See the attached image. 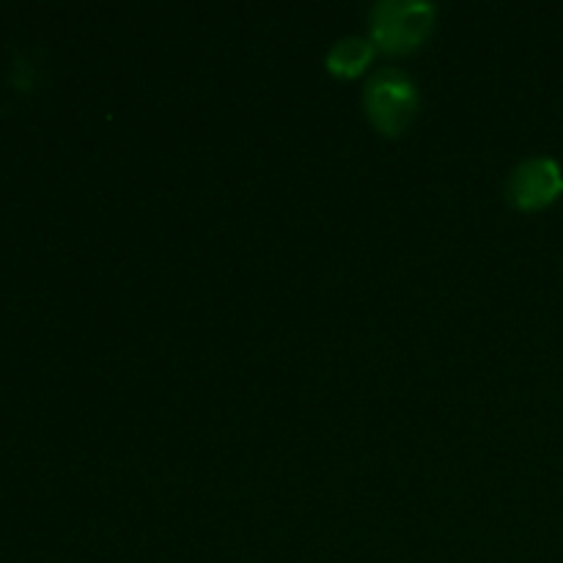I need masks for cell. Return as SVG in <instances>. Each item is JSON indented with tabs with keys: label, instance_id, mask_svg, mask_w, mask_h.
<instances>
[{
	"label": "cell",
	"instance_id": "2",
	"mask_svg": "<svg viewBox=\"0 0 563 563\" xmlns=\"http://www.w3.org/2000/svg\"><path fill=\"white\" fill-rule=\"evenodd\" d=\"M434 20V5L429 3H388L374 5L372 38L388 53H407L427 38Z\"/></svg>",
	"mask_w": 563,
	"mask_h": 563
},
{
	"label": "cell",
	"instance_id": "4",
	"mask_svg": "<svg viewBox=\"0 0 563 563\" xmlns=\"http://www.w3.org/2000/svg\"><path fill=\"white\" fill-rule=\"evenodd\" d=\"M372 58V42H363V38H344V42H339L328 53V69L339 77H355L366 69Z\"/></svg>",
	"mask_w": 563,
	"mask_h": 563
},
{
	"label": "cell",
	"instance_id": "3",
	"mask_svg": "<svg viewBox=\"0 0 563 563\" xmlns=\"http://www.w3.org/2000/svg\"><path fill=\"white\" fill-rule=\"evenodd\" d=\"M561 168L555 159H526V163L515 170V176H511V198H515L517 207L537 209L544 207L548 201H553V196L561 190Z\"/></svg>",
	"mask_w": 563,
	"mask_h": 563
},
{
	"label": "cell",
	"instance_id": "1",
	"mask_svg": "<svg viewBox=\"0 0 563 563\" xmlns=\"http://www.w3.org/2000/svg\"><path fill=\"white\" fill-rule=\"evenodd\" d=\"M366 110L372 124L385 135H399L407 130L418 110V91L407 75L383 69L368 80Z\"/></svg>",
	"mask_w": 563,
	"mask_h": 563
}]
</instances>
